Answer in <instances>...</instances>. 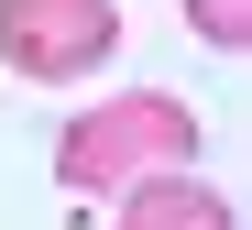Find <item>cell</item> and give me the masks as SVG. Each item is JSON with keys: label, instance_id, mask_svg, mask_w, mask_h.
<instances>
[{"label": "cell", "instance_id": "4", "mask_svg": "<svg viewBox=\"0 0 252 230\" xmlns=\"http://www.w3.org/2000/svg\"><path fill=\"white\" fill-rule=\"evenodd\" d=\"M187 22H197L208 55H241V44H252V0H187Z\"/></svg>", "mask_w": 252, "mask_h": 230}, {"label": "cell", "instance_id": "3", "mask_svg": "<svg viewBox=\"0 0 252 230\" xmlns=\"http://www.w3.org/2000/svg\"><path fill=\"white\" fill-rule=\"evenodd\" d=\"M110 230H241V219H230V197H220V187H197V175H154V187L121 197V219H110Z\"/></svg>", "mask_w": 252, "mask_h": 230}, {"label": "cell", "instance_id": "1", "mask_svg": "<svg viewBox=\"0 0 252 230\" xmlns=\"http://www.w3.org/2000/svg\"><path fill=\"white\" fill-rule=\"evenodd\" d=\"M187 164H197V110L176 99V88H121V99L77 110L66 143H55V175L77 197H132V187L187 175Z\"/></svg>", "mask_w": 252, "mask_h": 230}, {"label": "cell", "instance_id": "2", "mask_svg": "<svg viewBox=\"0 0 252 230\" xmlns=\"http://www.w3.org/2000/svg\"><path fill=\"white\" fill-rule=\"evenodd\" d=\"M121 55V0H0V66L22 88H77Z\"/></svg>", "mask_w": 252, "mask_h": 230}]
</instances>
